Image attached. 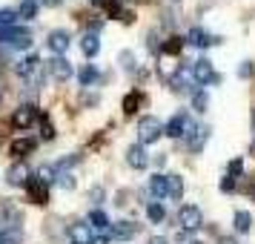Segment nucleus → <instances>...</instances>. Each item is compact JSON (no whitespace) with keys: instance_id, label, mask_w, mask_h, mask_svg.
<instances>
[{"instance_id":"obj_1","label":"nucleus","mask_w":255,"mask_h":244,"mask_svg":"<svg viewBox=\"0 0 255 244\" xmlns=\"http://www.w3.org/2000/svg\"><path fill=\"white\" fill-rule=\"evenodd\" d=\"M161 135H166V127L155 115H143L138 121V144H143V147L146 144H155Z\"/></svg>"},{"instance_id":"obj_2","label":"nucleus","mask_w":255,"mask_h":244,"mask_svg":"<svg viewBox=\"0 0 255 244\" xmlns=\"http://www.w3.org/2000/svg\"><path fill=\"white\" fill-rule=\"evenodd\" d=\"M195 129L198 127L192 124V118H189V112H186V109L175 112V115L166 121V135H169V138H189Z\"/></svg>"},{"instance_id":"obj_3","label":"nucleus","mask_w":255,"mask_h":244,"mask_svg":"<svg viewBox=\"0 0 255 244\" xmlns=\"http://www.w3.org/2000/svg\"><path fill=\"white\" fill-rule=\"evenodd\" d=\"M201 224H204V213H201V207H195V204H184V207L178 210V230L195 233Z\"/></svg>"},{"instance_id":"obj_4","label":"nucleus","mask_w":255,"mask_h":244,"mask_svg":"<svg viewBox=\"0 0 255 244\" xmlns=\"http://www.w3.org/2000/svg\"><path fill=\"white\" fill-rule=\"evenodd\" d=\"M192 78H195L198 86H209V83H218L221 75L215 69H212V60L209 58H201L192 63Z\"/></svg>"},{"instance_id":"obj_5","label":"nucleus","mask_w":255,"mask_h":244,"mask_svg":"<svg viewBox=\"0 0 255 244\" xmlns=\"http://www.w3.org/2000/svg\"><path fill=\"white\" fill-rule=\"evenodd\" d=\"M0 40L3 43H12L14 49H32V35L20 29V26H9V29H0Z\"/></svg>"},{"instance_id":"obj_6","label":"nucleus","mask_w":255,"mask_h":244,"mask_svg":"<svg viewBox=\"0 0 255 244\" xmlns=\"http://www.w3.org/2000/svg\"><path fill=\"white\" fill-rule=\"evenodd\" d=\"M26 196H29L32 204H46L49 201V184L40 181V175H32L29 184H26Z\"/></svg>"},{"instance_id":"obj_7","label":"nucleus","mask_w":255,"mask_h":244,"mask_svg":"<svg viewBox=\"0 0 255 244\" xmlns=\"http://www.w3.org/2000/svg\"><path fill=\"white\" fill-rule=\"evenodd\" d=\"M46 66H49V75H52L55 81H69L72 75H75L72 63L63 58V55H55L52 60H46Z\"/></svg>"},{"instance_id":"obj_8","label":"nucleus","mask_w":255,"mask_h":244,"mask_svg":"<svg viewBox=\"0 0 255 244\" xmlns=\"http://www.w3.org/2000/svg\"><path fill=\"white\" fill-rule=\"evenodd\" d=\"M6 233H20V213L14 207L0 210V236H6Z\"/></svg>"},{"instance_id":"obj_9","label":"nucleus","mask_w":255,"mask_h":244,"mask_svg":"<svg viewBox=\"0 0 255 244\" xmlns=\"http://www.w3.org/2000/svg\"><path fill=\"white\" fill-rule=\"evenodd\" d=\"M35 121H40L35 106H20V109H14V115H12V127L14 129H29Z\"/></svg>"},{"instance_id":"obj_10","label":"nucleus","mask_w":255,"mask_h":244,"mask_svg":"<svg viewBox=\"0 0 255 244\" xmlns=\"http://www.w3.org/2000/svg\"><path fill=\"white\" fill-rule=\"evenodd\" d=\"M109 236H112V242H129V239L138 236V224L135 221H115Z\"/></svg>"},{"instance_id":"obj_11","label":"nucleus","mask_w":255,"mask_h":244,"mask_svg":"<svg viewBox=\"0 0 255 244\" xmlns=\"http://www.w3.org/2000/svg\"><path fill=\"white\" fill-rule=\"evenodd\" d=\"M127 164L129 167H135V170H146L149 167V155L143 150V144H132L127 150Z\"/></svg>"},{"instance_id":"obj_12","label":"nucleus","mask_w":255,"mask_h":244,"mask_svg":"<svg viewBox=\"0 0 255 244\" xmlns=\"http://www.w3.org/2000/svg\"><path fill=\"white\" fill-rule=\"evenodd\" d=\"M49 49L55 52V55H63L66 49H69V43H72V37H69V32L66 29H55V32H49Z\"/></svg>"},{"instance_id":"obj_13","label":"nucleus","mask_w":255,"mask_h":244,"mask_svg":"<svg viewBox=\"0 0 255 244\" xmlns=\"http://www.w3.org/2000/svg\"><path fill=\"white\" fill-rule=\"evenodd\" d=\"M186 43H192V46H198V49H207V46H212V43H218V37H212L207 29L195 26V29H189V35H186Z\"/></svg>"},{"instance_id":"obj_14","label":"nucleus","mask_w":255,"mask_h":244,"mask_svg":"<svg viewBox=\"0 0 255 244\" xmlns=\"http://www.w3.org/2000/svg\"><path fill=\"white\" fill-rule=\"evenodd\" d=\"M149 193H152V198H155V201L166 198V196H169V178H166V175H161V173H155L149 178Z\"/></svg>"},{"instance_id":"obj_15","label":"nucleus","mask_w":255,"mask_h":244,"mask_svg":"<svg viewBox=\"0 0 255 244\" xmlns=\"http://www.w3.org/2000/svg\"><path fill=\"white\" fill-rule=\"evenodd\" d=\"M29 178H32V175H29V170H26V164H12L9 173H6V181H9L12 187H26Z\"/></svg>"},{"instance_id":"obj_16","label":"nucleus","mask_w":255,"mask_h":244,"mask_svg":"<svg viewBox=\"0 0 255 244\" xmlns=\"http://www.w3.org/2000/svg\"><path fill=\"white\" fill-rule=\"evenodd\" d=\"M207 141H209V127H198L189 138H186V150L189 152H201L204 147H207Z\"/></svg>"},{"instance_id":"obj_17","label":"nucleus","mask_w":255,"mask_h":244,"mask_svg":"<svg viewBox=\"0 0 255 244\" xmlns=\"http://www.w3.org/2000/svg\"><path fill=\"white\" fill-rule=\"evenodd\" d=\"M69 239H72V244H92V227L89 224H72Z\"/></svg>"},{"instance_id":"obj_18","label":"nucleus","mask_w":255,"mask_h":244,"mask_svg":"<svg viewBox=\"0 0 255 244\" xmlns=\"http://www.w3.org/2000/svg\"><path fill=\"white\" fill-rule=\"evenodd\" d=\"M192 83H195L192 72H178V75L172 78V89H175V92L189 95V92H192ZM195 86H198V83H195ZM192 95H195V92H192Z\"/></svg>"},{"instance_id":"obj_19","label":"nucleus","mask_w":255,"mask_h":244,"mask_svg":"<svg viewBox=\"0 0 255 244\" xmlns=\"http://www.w3.org/2000/svg\"><path fill=\"white\" fill-rule=\"evenodd\" d=\"M81 49H83V55H86V58H95V55L101 52V37H98V32H86Z\"/></svg>"},{"instance_id":"obj_20","label":"nucleus","mask_w":255,"mask_h":244,"mask_svg":"<svg viewBox=\"0 0 255 244\" xmlns=\"http://www.w3.org/2000/svg\"><path fill=\"white\" fill-rule=\"evenodd\" d=\"M35 147H37L35 138H17L12 144V155L14 158H23V155H29V152H35Z\"/></svg>"},{"instance_id":"obj_21","label":"nucleus","mask_w":255,"mask_h":244,"mask_svg":"<svg viewBox=\"0 0 255 244\" xmlns=\"http://www.w3.org/2000/svg\"><path fill=\"white\" fill-rule=\"evenodd\" d=\"M232 227H235V233H250L253 230V216H250L247 210H238V213L232 216Z\"/></svg>"},{"instance_id":"obj_22","label":"nucleus","mask_w":255,"mask_h":244,"mask_svg":"<svg viewBox=\"0 0 255 244\" xmlns=\"http://www.w3.org/2000/svg\"><path fill=\"white\" fill-rule=\"evenodd\" d=\"M98 78H101V72H98V66H95V63H86V66L78 72V81H81V86H92Z\"/></svg>"},{"instance_id":"obj_23","label":"nucleus","mask_w":255,"mask_h":244,"mask_svg":"<svg viewBox=\"0 0 255 244\" xmlns=\"http://www.w3.org/2000/svg\"><path fill=\"white\" fill-rule=\"evenodd\" d=\"M37 69H40V58H37V55H29L26 60H20V63H17V72H20L23 78H32Z\"/></svg>"},{"instance_id":"obj_24","label":"nucleus","mask_w":255,"mask_h":244,"mask_svg":"<svg viewBox=\"0 0 255 244\" xmlns=\"http://www.w3.org/2000/svg\"><path fill=\"white\" fill-rule=\"evenodd\" d=\"M89 227H92V230H101V233L112 230V227H109V219H106V213H101V210H92V213H89Z\"/></svg>"},{"instance_id":"obj_25","label":"nucleus","mask_w":255,"mask_h":244,"mask_svg":"<svg viewBox=\"0 0 255 244\" xmlns=\"http://www.w3.org/2000/svg\"><path fill=\"white\" fill-rule=\"evenodd\" d=\"M184 43H186V37H169V40L161 43V55H181Z\"/></svg>"},{"instance_id":"obj_26","label":"nucleus","mask_w":255,"mask_h":244,"mask_svg":"<svg viewBox=\"0 0 255 244\" xmlns=\"http://www.w3.org/2000/svg\"><path fill=\"white\" fill-rule=\"evenodd\" d=\"M146 216H149L152 224H161L163 219H166V210H163V204H158V201H152L149 207H146Z\"/></svg>"},{"instance_id":"obj_27","label":"nucleus","mask_w":255,"mask_h":244,"mask_svg":"<svg viewBox=\"0 0 255 244\" xmlns=\"http://www.w3.org/2000/svg\"><path fill=\"white\" fill-rule=\"evenodd\" d=\"M166 178H169V198L181 201V196H184V181H181V175H166Z\"/></svg>"},{"instance_id":"obj_28","label":"nucleus","mask_w":255,"mask_h":244,"mask_svg":"<svg viewBox=\"0 0 255 244\" xmlns=\"http://www.w3.org/2000/svg\"><path fill=\"white\" fill-rule=\"evenodd\" d=\"M17 9H0V29H9V26H17Z\"/></svg>"},{"instance_id":"obj_29","label":"nucleus","mask_w":255,"mask_h":244,"mask_svg":"<svg viewBox=\"0 0 255 244\" xmlns=\"http://www.w3.org/2000/svg\"><path fill=\"white\" fill-rule=\"evenodd\" d=\"M37 175H40V181H58V175H60V170L55 167V164H43L40 170H37Z\"/></svg>"},{"instance_id":"obj_30","label":"nucleus","mask_w":255,"mask_h":244,"mask_svg":"<svg viewBox=\"0 0 255 244\" xmlns=\"http://www.w3.org/2000/svg\"><path fill=\"white\" fill-rule=\"evenodd\" d=\"M17 14H20L23 20H32V17L37 14V0H23L20 9H17Z\"/></svg>"},{"instance_id":"obj_31","label":"nucleus","mask_w":255,"mask_h":244,"mask_svg":"<svg viewBox=\"0 0 255 244\" xmlns=\"http://www.w3.org/2000/svg\"><path fill=\"white\" fill-rule=\"evenodd\" d=\"M207 106H209V95L204 92V89H198V92L192 95V109H195V112H207Z\"/></svg>"},{"instance_id":"obj_32","label":"nucleus","mask_w":255,"mask_h":244,"mask_svg":"<svg viewBox=\"0 0 255 244\" xmlns=\"http://www.w3.org/2000/svg\"><path fill=\"white\" fill-rule=\"evenodd\" d=\"M138 104H140V95L138 92H129L127 98H124V112H127V115H135Z\"/></svg>"},{"instance_id":"obj_33","label":"nucleus","mask_w":255,"mask_h":244,"mask_svg":"<svg viewBox=\"0 0 255 244\" xmlns=\"http://www.w3.org/2000/svg\"><path fill=\"white\" fill-rule=\"evenodd\" d=\"M40 135H43L46 141H52V138H55V127L49 124V118H46V115H40Z\"/></svg>"},{"instance_id":"obj_34","label":"nucleus","mask_w":255,"mask_h":244,"mask_svg":"<svg viewBox=\"0 0 255 244\" xmlns=\"http://www.w3.org/2000/svg\"><path fill=\"white\" fill-rule=\"evenodd\" d=\"M253 75H255V63H253V60H244L241 66H238V78L247 81V78H253Z\"/></svg>"},{"instance_id":"obj_35","label":"nucleus","mask_w":255,"mask_h":244,"mask_svg":"<svg viewBox=\"0 0 255 244\" xmlns=\"http://www.w3.org/2000/svg\"><path fill=\"white\" fill-rule=\"evenodd\" d=\"M58 184L63 187V190H75V178H72L69 173H63V170H60V175H58Z\"/></svg>"},{"instance_id":"obj_36","label":"nucleus","mask_w":255,"mask_h":244,"mask_svg":"<svg viewBox=\"0 0 255 244\" xmlns=\"http://www.w3.org/2000/svg\"><path fill=\"white\" fill-rule=\"evenodd\" d=\"M241 173H244V161H241V158H232V161H230V173H227V175L238 178Z\"/></svg>"},{"instance_id":"obj_37","label":"nucleus","mask_w":255,"mask_h":244,"mask_svg":"<svg viewBox=\"0 0 255 244\" xmlns=\"http://www.w3.org/2000/svg\"><path fill=\"white\" fill-rule=\"evenodd\" d=\"M218 190L221 193H232V190H235V178H232V175H224L221 184H218Z\"/></svg>"},{"instance_id":"obj_38","label":"nucleus","mask_w":255,"mask_h":244,"mask_svg":"<svg viewBox=\"0 0 255 244\" xmlns=\"http://www.w3.org/2000/svg\"><path fill=\"white\" fill-rule=\"evenodd\" d=\"M104 187H92V190H89V198H92V204H101V201H104Z\"/></svg>"},{"instance_id":"obj_39","label":"nucleus","mask_w":255,"mask_h":244,"mask_svg":"<svg viewBox=\"0 0 255 244\" xmlns=\"http://www.w3.org/2000/svg\"><path fill=\"white\" fill-rule=\"evenodd\" d=\"M0 244H20V233H6V236H0Z\"/></svg>"},{"instance_id":"obj_40","label":"nucleus","mask_w":255,"mask_h":244,"mask_svg":"<svg viewBox=\"0 0 255 244\" xmlns=\"http://www.w3.org/2000/svg\"><path fill=\"white\" fill-rule=\"evenodd\" d=\"M149 244H169V239H163V236H152Z\"/></svg>"},{"instance_id":"obj_41","label":"nucleus","mask_w":255,"mask_h":244,"mask_svg":"<svg viewBox=\"0 0 255 244\" xmlns=\"http://www.w3.org/2000/svg\"><path fill=\"white\" fill-rule=\"evenodd\" d=\"M92 244H109V236H98V239H92Z\"/></svg>"},{"instance_id":"obj_42","label":"nucleus","mask_w":255,"mask_h":244,"mask_svg":"<svg viewBox=\"0 0 255 244\" xmlns=\"http://www.w3.org/2000/svg\"><path fill=\"white\" fill-rule=\"evenodd\" d=\"M218 244H238V242H235V239H232V236H224V239H221Z\"/></svg>"},{"instance_id":"obj_43","label":"nucleus","mask_w":255,"mask_h":244,"mask_svg":"<svg viewBox=\"0 0 255 244\" xmlns=\"http://www.w3.org/2000/svg\"><path fill=\"white\" fill-rule=\"evenodd\" d=\"M253 124H255V112H253ZM253 135H255V132H253ZM253 152H255V141H253Z\"/></svg>"},{"instance_id":"obj_44","label":"nucleus","mask_w":255,"mask_h":244,"mask_svg":"<svg viewBox=\"0 0 255 244\" xmlns=\"http://www.w3.org/2000/svg\"><path fill=\"white\" fill-rule=\"evenodd\" d=\"M189 244H204V242H198V239H195V242H189Z\"/></svg>"}]
</instances>
